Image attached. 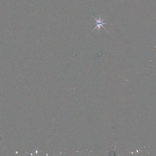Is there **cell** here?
<instances>
[{
    "instance_id": "1",
    "label": "cell",
    "mask_w": 156,
    "mask_h": 156,
    "mask_svg": "<svg viewBox=\"0 0 156 156\" xmlns=\"http://www.w3.org/2000/svg\"><path fill=\"white\" fill-rule=\"evenodd\" d=\"M94 19H95V20H96V23H95V24H96V27L94 28L93 30H92L91 32L93 31H94V30L96 29H97V30H98V31L100 32V28H101V27L103 28L106 30V28H104V25L107 24H108L104 22V19H103V18L100 16V17H99V18H97V19L96 18H94Z\"/></svg>"
}]
</instances>
